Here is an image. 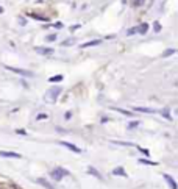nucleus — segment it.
I'll use <instances>...</instances> for the list:
<instances>
[{
  "mask_svg": "<svg viewBox=\"0 0 178 189\" xmlns=\"http://www.w3.org/2000/svg\"><path fill=\"white\" fill-rule=\"evenodd\" d=\"M66 175H69V170H66V169H62V167H56L50 172V177L53 178L55 181H61Z\"/></svg>",
  "mask_w": 178,
  "mask_h": 189,
  "instance_id": "obj_1",
  "label": "nucleus"
},
{
  "mask_svg": "<svg viewBox=\"0 0 178 189\" xmlns=\"http://www.w3.org/2000/svg\"><path fill=\"white\" fill-rule=\"evenodd\" d=\"M61 94V88L59 86H53L52 89H48L47 94H45V98H47L48 102H55L58 98V95Z\"/></svg>",
  "mask_w": 178,
  "mask_h": 189,
  "instance_id": "obj_2",
  "label": "nucleus"
},
{
  "mask_svg": "<svg viewBox=\"0 0 178 189\" xmlns=\"http://www.w3.org/2000/svg\"><path fill=\"white\" fill-rule=\"evenodd\" d=\"M6 71L9 72H14V74H19L22 75V77H33V72L27 71V69H19V67H11V66H5Z\"/></svg>",
  "mask_w": 178,
  "mask_h": 189,
  "instance_id": "obj_3",
  "label": "nucleus"
},
{
  "mask_svg": "<svg viewBox=\"0 0 178 189\" xmlns=\"http://www.w3.org/2000/svg\"><path fill=\"white\" fill-rule=\"evenodd\" d=\"M59 145H62V147L69 148L70 152H74V153H81V148H78L75 144H72V142H67V141H59L58 142Z\"/></svg>",
  "mask_w": 178,
  "mask_h": 189,
  "instance_id": "obj_4",
  "label": "nucleus"
},
{
  "mask_svg": "<svg viewBox=\"0 0 178 189\" xmlns=\"http://www.w3.org/2000/svg\"><path fill=\"white\" fill-rule=\"evenodd\" d=\"M0 156H3V158H17V160H21L22 155L14 153V152H3V150H0Z\"/></svg>",
  "mask_w": 178,
  "mask_h": 189,
  "instance_id": "obj_5",
  "label": "nucleus"
},
{
  "mask_svg": "<svg viewBox=\"0 0 178 189\" xmlns=\"http://www.w3.org/2000/svg\"><path fill=\"white\" fill-rule=\"evenodd\" d=\"M35 50L39 55H52L53 53V49H48V47H35Z\"/></svg>",
  "mask_w": 178,
  "mask_h": 189,
  "instance_id": "obj_6",
  "label": "nucleus"
},
{
  "mask_svg": "<svg viewBox=\"0 0 178 189\" xmlns=\"http://www.w3.org/2000/svg\"><path fill=\"white\" fill-rule=\"evenodd\" d=\"M111 174L116 175V177H125V178L128 177V174L125 172L124 167H116V169H113V172H111Z\"/></svg>",
  "mask_w": 178,
  "mask_h": 189,
  "instance_id": "obj_7",
  "label": "nucleus"
},
{
  "mask_svg": "<svg viewBox=\"0 0 178 189\" xmlns=\"http://www.w3.org/2000/svg\"><path fill=\"white\" fill-rule=\"evenodd\" d=\"M163 178H164V180L167 181V183H169L170 189H177V181L173 180V178L170 177V175H167V174H163Z\"/></svg>",
  "mask_w": 178,
  "mask_h": 189,
  "instance_id": "obj_8",
  "label": "nucleus"
},
{
  "mask_svg": "<svg viewBox=\"0 0 178 189\" xmlns=\"http://www.w3.org/2000/svg\"><path fill=\"white\" fill-rule=\"evenodd\" d=\"M98 44H102V39H94V41H88V42H84V44H81L80 47H81V49H88V47H94V45H98Z\"/></svg>",
  "mask_w": 178,
  "mask_h": 189,
  "instance_id": "obj_9",
  "label": "nucleus"
},
{
  "mask_svg": "<svg viewBox=\"0 0 178 189\" xmlns=\"http://www.w3.org/2000/svg\"><path fill=\"white\" fill-rule=\"evenodd\" d=\"M134 111H139V112H145V114H155V109L153 108H144V106H134Z\"/></svg>",
  "mask_w": 178,
  "mask_h": 189,
  "instance_id": "obj_10",
  "label": "nucleus"
},
{
  "mask_svg": "<svg viewBox=\"0 0 178 189\" xmlns=\"http://www.w3.org/2000/svg\"><path fill=\"white\" fill-rule=\"evenodd\" d=\"M88 172H89V174L92 175V177L98 178V180H103V177H102V175L98 174V170H97V169H95V167H92V166H89V167H88Z\"/></svg>",
  "mask_w": 178,
  "mask_h": 189,
  "instance_id": "obj_11",
  "label": "nucleus"
},
{
  "mask_svg": "<svg viewBox=\"0 0 178 189\" xmlns=\"http://www.w3.org/2000/svg\"><path fill=\"white\" fill-rule=\"evenodd\" d=\"M38 183L39 184H42V186H44L45 189H55V186L52 183H48L47 180H45V178H38Z\"/></svg>",
  "mask_w": 178,
  "mask_h": 189,
  "instance_id": "obj_12",
  "label": "nucleus"
},
{
  "mask_svg": "<svg viewBox=\"0 0 178 189\" xmlns=\"http://www.w3.org/2000/svg\"><path fill=\"white\" fill-rule=\"evenodd\" d=\"M111 144L124 145V147H136V144H134V142H124V141H111Z\"/></svg>",
  "mask_w": 178,
  "mask_h": 189,
  "instance_id": "obj_13",
  "label": "nucleus"
},
{
  "mask_svg": "<svg viewBox=\"0 0 178 189\" xmlns=\"http://www.w3.org/2000/svg\"><path fill=\"white\" fill-rule=\"evenodd\" d=\"M139 164H147V166H158L156 161H150L147 158H139Z\"/></svg>",
  "mask_w": 178,
  "mask_h": 189,
  "instance_id": "obj_14",
  "label": "nucleus"
},
{
  "mask_svg": "<svg viewBox=\"0 0 178 189\" xmlns=\"http://www.w3.org/2000/svg\"><path fill=\"white\" fill-rule=\"evenodd\" d=\"M147 31H148V24H141L137 27V33H141V35H145Z\"/></svg>",
  "mask_w": 178,
  "mask_h": 189,
  "instance_id": "obj_15",
  "label": "nucleus"
},
{
  "mask_svg": "<svg viewBox=\"0 0 178 189\" xmlns=\"http://www.w3.org/2000/svg\"><path fill=\"white\" fill-rule=\"evenodd\" d=\"M50 83H58V81H62V75H55V77H50L48 78Z\"/></svg>",
  "mask_w": 178,
  "mask_h": 189,
  "instance_id": "obj_16",
  "label": "nucleus"
},
{
  "mask_svg": "<svg viewBox=\"0 0 178 189\" xmlns=\"http://www.w3.org/2000/svg\"><path fill=\"white\" fill-rule=\"evenodd\" d=\"M114 109H116V111H119V112H122L124 116H128V117H130V116H133V112H131V111H127V109H122V108H114Z\"/></svg>",
  "mask_w": 178,
  "mask_h": 189,
  "instance_id": "obj_17",
  "label": "nucleus"
},
{
  "mask_svg": "<svg viewBox=\"0 0 178 189\" xmlns=\"http://www.w3.org/2000/svg\"><path fill=\"white\" fill-rule=\"evenodd\" d=\"M173 53H175V49H169V50H166L163 53V56L166 58V56H170V55H173Z\"/></svg>",
  "mask_w": 178,
  "mask_h": 189,
  "instance_id": "obj_18",
  "label": "nucleus"
},
{
  "mask_svg": "<svg viewBox=\"0 0 178 189\" xmlns=\"http://www.w3.org/2000/svg\"><path fill=\"white\" fill-rule=\"evenodd\" d=\"M134 33H137V27H134V28H130V30H127V35H128V36L134 35Z\"/></svg>",
  "mask_w": 178,
  "mask_h": 189,
  "instance_id": "obj_19",
  "label": "nucleus"
},
{
  "mask_svg": "<svg viewBox=\"0 0 178 189\" xmlns=\"http://www.w3.org/2000/svg\"><path fill=\"white\" fill-rule=\"evenodd\" d=\"M74 39H69V41H64V42H61V45H64V47H66V45H72V44H74Z\"/></svg>",
  "mask_w": 178,
  "mask_h": 189,
  "instance_id": "obj_20",
  "label": "nucleus"
},
{
  "mask_svg": "<svg viewBox=\"0 0 178 189\" xmlns=\"http://www.w3.org/2000/svg\"><path fill=\"white\" fill-rule=\"evenodd\" d=\"M137 150H139V152H142V153H144V155H145V156H148V155H150V152H148V150H147V148H142V147H137Z\"/></svg>",
  "mask_w": 178,
  "mask_h": 189,
  "instance_id": "obj_21",
  "label": "nucleus"
},
{
  "mask_svg": "<svg viewBox=\"0 0 178 189\" xmlns=\"http://www.w3.org/2000/svg\"><path fill=\"white\" fill-rule=\"evenodd\" d=\"M55 39H56V35H48V36H47V41H48V42H53Z\"/></svg>",
  "mask_w": 178,
  "mask_h": 189,
  "instance_id": "obj_22",
  "label": "nucleus"
},
{
  "mask_svg": "<svg viewBox=\"0 0 178 189\" xmlns=\"http://www.w3.org/2000/svg\"><path fill=\"white\" fill-rule=\"evenodd\" d=\"M137 125H139V122H137V120H134V122H131V124L128 125V128H136Z\"/></svg>",
  "mask_w": 178,
  "mask_h": 189,
  "instance_id": "obj_23",
  "label": "nucleus"
},
{
  "mask_svg": "<svg viewBox=\"0 0 178 189\" xmlns=\"http://www.w3.org/2000/svg\"><path fill=\"white\" fill-rule=\"evenodd\" d=\"M163 116H164V117H167V119L170 120V114H169V111H167V109H164V111H163Z\"/></svg>",
  "mask_w": 178,
  "mask_h": 189,
  "instance_id": "obj_24",
  "label": "nucleus"
},
{
  "mask_svg": "<svg viewBox=\"0 0 178 189\" xmlns=\"http://www.w3.org/2000/svg\"><path fill=\"white\" fill-rule=\"evenodd\" d=\"M36 119H38V120H41V119H47V114H38Z\"/></svg>",
  "mask_w": 178,
  "mask_h": 189,
  "instance_id": "obj_25",
  "label": "nucleus"
},
{
  "mask_svg": "<svg viewBox=\"0 0 178 189\" xmlns=\"http://www.w3.org/2000/svg\"><path fill=\"white\" fill-rule=\"evenodd\" d=\"M16 133H17V134H22V136H27V131H25V130H16Z\"/></svg>",
  "mask_w": 178,
  "mask_h": 189,
  "instance_id": "obj_26",
  "label": "nucleus"
},
{
  "mask_svg": "<svg viewBox=\"0 0 178 189\" xmlns=\"http://www.w3.org/2000/svg\"><path fill=\"white\" fill-rule=\"evenodd\" d=\"M139 5H144V0H134V6H139Z\"/></svg>",
  "mask_w": 178,
  "mask_h": 189,
  "instance_id": "obj_27",
  "label": "nucleus"
},
{
  "mask_svg": "<svg viewBox=\"0 0 178 189\" xmlns=\"http://www.w3.org/2000/svg\"><path fill=\"white\" fill-rule=\"evenodd\" d=\"M159 30H161V25L158 22H155V31H159Z\"/></svg>",
  "mask_w": 178,
  "mask_h": 189,
  "instance_id": "obj_28",
  "label": "nucleus"
},
{
  "mask_svg": "<svg viewBox=\"0 0 178 189\" xmlns=\"http://www.w3.org/2000/svg\"><path fill=\"white\" fill-rule=\"evenodd\" d=\"M72 117V112H66L64 114V119H70Z\"/></svg>",
  "mask_w": 178,
  "mask_h": 189,
  "instance_id": "obj_29",
  "label": "nucleus"
},
{
  "mask_svg": "<svg viewBox=\"0 0 178 189\" xmlns=\"http://www.w3.org/2000/svg\"><path fill=\"white\" fill-rule=\"evenodd\" d=\"M55 27H56V28H62V24H61V22H58V24H55Z\"/></svg>",
  "mask_w": 178,
  "mask_h": 189,
  "instance_id": "obj_30",
  "label": "nucleus"
},
{
  "mask_svg": "<svg viewBox=\"0 0 178 189\" xmlns=\"http://www.w3.org/2000/svg\"><path fill=\"white\" fill-rule=\"evenodd\" d=\"M2 13H3V8H2V6H0V14H2Z\"/></svg>",
  "mask_w": 178,
  "mask_h": 189,
  "instance_id": "obj_31",
  "label": "nucleus"
}]
</instances>
